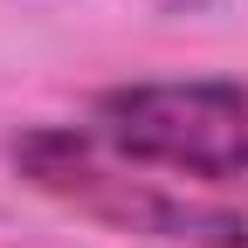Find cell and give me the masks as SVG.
<instances>
[{
    "instance_id": "6da1fadb",
    "label": "cell",
    "mask_w": 248,
    "mask_h": 248,
    "mask_svg": "<svg viewBox=\"0 0 248 248\" xmlns=\"http://www.w3.org/2000/svg\"><path fill=\"white\" fill-rule=\"evenodd\" d=\"M14 166L42 186L48 200L110 221L124 234L152 241H186V248H248V214L221 207L207 193H166V179H145V166L117 159V152L90 131V124H48L14 145Z\"/></svg>"
},
{
    "instance_id": "7a4b0ae2",
    "label": "cell",
    "mask_w": 248,
    "mask_h": 248,
    "mask_svg": "<svg viewBox=\"0 0 248 248\" xmlns=\"http://www.w3.org/2000/svg\"><path fill=\"white\" fill-rule=\"evenodd\" d=\"M97 131L117 159L145 172L214 186H248V90L228 76H179V83H117L90 104Z\"/></svg>"
}]
</instances>
